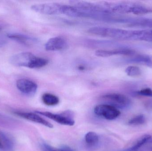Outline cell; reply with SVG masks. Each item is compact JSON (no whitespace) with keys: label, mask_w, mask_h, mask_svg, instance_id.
<instances>
[{"label":"cell","mask_w":152,"mask_h":151,"mask_svg":"<svg viewBox=\"0 0 152 151\" xmlns=\"http://www.w3.org/2000/svg\"><path fill=\"white\" fill-rule=\"evenodd\" d=\"M10 61L13 65L29 68H41L48 63L47 59L38 57L30 52H23L14 55L11 57Z\"/></svg>","instance_id":"cell-1"},{"label":"cell","mask_w":152,"mask_h":151,"mask_svg":"<svg viewBox=\"0 0 152 151\" xmlns=\"http://www.w3.org/2000/svg\"><path fill=\"white\" fill-rule=\"evenodd\" d=\"M88 33L104 37L119 40H133L134 31L104 27H94L89 28Z\"/></svg>","instance_id":"cell-2"},{"label":"cell","mask_w":152,"mask_h":151,"mask_svg":"<svg viewBox=\"0 0 152 151\" xmlns=\"http://www.w3.org/2000/svg\"><path fill=\"white\" fill-rule=\"evenodd\" d=\"M102 98L109 105L117 109H126L129 108L131 105V101L127 97L122 94H107L103 96Z\"/></svg>","instance_id":"cell-3"},{"label":"cell","mask_w":152,"mask_h":151,"mask_svg":"<svg viewBox=\"0 0 152 151\" xmlns=\"http://www.w3.org/2000/svg\"><path fill=\"white\" fill-rule=\"evenodd\" d=\"M36 113L45 116L59 124L68 126H73L75 121L72 117V114L69 111H66L61 114H55L50 112L36 111Z\"/></svg>","instance_id":"cell-4"},{"label":"cell","mask_w":152,"mask_h":151,"mask_svg":"<svg viewBox=\"0 0 152 151\" xmlns=\"http://www.w3.org/2000/svg\"><path fill=\"white\" fill-rule=\"evenodd\" d=\"M94 112L99 117H102L108 120H113L120 115V111L117 108L108 104H102L96 105Z\"/></svg>","instance_id":"cell-5"},{"label":"cell","mask_w":152,"mask_h":151,"mask_svg":"<svg viewBox=\"0 0 152 151\" xmlns=\"http://www.w3.org/2000/svg\"><path fill=\"white\" fill-rule=\"evenodd\" d=\"M61 4L56 3L39 4L31 6L34 11L45 15H57L61 13Z\"/></svg>","instance_id":"cell-6"},{"label":"cell","mask_w":152,"mask_h":151,"mask_svg":"<svg viewBox=\"0 0 152 151\" xmlns=\"http://www.w3.org/2000/svg\"><path fill=\"white\" fill-rule=\"evenodd\" d=\"M18 89L25 95L32 96L37 90V85L34 82L27 79H20L17 82Z\"/></svg>","instance_id":"cell-7"},{"label":"cell","mask_w":152,"mask_h":151,"mask_svg":"<svg viewBox=\"0 0 152 151\" xmlns=\"http://www.w3.org/2000/svg\"><path fill=\"white\" fill-rule=\"evenodd\" d=\"M67 45L66 41L63 37L57 36L50 38L45 44L47 51H57L64 49Z\"/></svg>","instance_id":"cell-8"},{"label":"cell","mask_w":152,"mask_h":151,"mask_svg":"<svg viewBox=\"0 0 152 151\" xmlns=\"http://www.w3.org/2000/svg\"><path fill=\"white\" fill-rule=\"evenodd\" d=\"M15 113L19 117H21V118L26 119L28 120L42 124V125H43L47 127L50 128H53V125L51 123L45 120V119L40 117L39 115H37L36 113H33L19 112H16Z\"/></svg>","instance_id":"cell-9"},{"label":"cell","mask_w":152,"mask_h":151,"mask_svg":"<svg viewBox=\"0 0 152 151\" xmlns=\"http://www.w3.org/2000/svg\"><path fill=\"white\" fill-rule=\"evenodd\" d=\"M134 53L133 50L129 49H118L113 50H99L95 52L96 56L102 57H108L115 55H131Z\"/></svg>","instance_id":"cell-10"},{"label":"cell","mask_w":152,"mask_h":151,"mask_svg":"<svg viewBox=\"0 0 152 151\" xmlns=\"http://www.w3.org/2000/svg\"><path fill=\"white\" fill-rule=\"evenodd\" d=\"M13 148V143L11 139L0 131V150L3 151H12Z\"/></svg>","instance_id":"cell-11"},{"label":"cell","mask_w":152,"mask_h":151,"mask_svg":"<svg viewBox=\"0 0 152 151\" xmlns=\"http://www.w3.org/2000/svg\"><path fill=\"white\" fill-rule=\"evenodd\" d=\"M7 36L10 39L15 40L25 45H29L35 43V39L31 38L27 35L17 33H9Z\"/></svg>","instance_id":"cell-12"},{"label":"cell","mask_w":152,"mask_h":151,"mask_svg":"<svg viewBox=\"0 0 152 151\" xmlns=\"http://www.w3.org/2000/svg\"><path fill=\"white\" fill-rule=\"evenodd\" d=\"M151 136L150 135L145 134L139 137L133 144V146L129 147L125 151H137L145 144L150 141Z\"/></svg>","instance_id":"cell-13"},{"label":"cell","mask_w":152,"mask_h":151,"mask_svg":"<svg viewBox=\"0 0 152 151\" xmlns=\"http://www.w3.org/2000/svg\"><path fill=\"white\" fill-rule=\"evenodd\" d=\"M42 100L45 104L48 106H54L59 103L58 98L50 93H45L42 97Z\"/></svg>","instance_id":"cell-14"},{"label":"cell","mask_w":152,"mask_h":151,"mask_svg":"<svg viewBox=\"0 0 152 151\" xmlns=\"http://www.w3.org/2000/svg\"><path fill=\"white\" fill-rule=\"evenodd\" d=\"M86 143L89 146H94L98 143L99 137L98 135L94 132H89L86 134L85 137Z\"/></svg>","instance_id":"cell-15"},{"label":"cell","mask_w":152,"mask_h":151,"mask_svg":"<svg viewBox=\"0 0 152 151\" xmlns=\"http://www.w3.org/2000/svg\"><path fill=\"white\" fill-rule=\"evenodd\" d=\"M126 74L131 77H138L142 74V70L138 66H128L125 70Z\"/></svg>","instance_id":"cell-16"},{"label":"cell","mask_w":152,"mask_h":151,"mask_svg":"<svg viewBox=\"0 0 152 151\" xmlns=\"http://www.w3.org/2000/svg\"><path fill=\"white\" fill-rule=\"evenodd\" d=\"M133 61L142 63L149 67L152 68V56H141L133 59Z\"/></svg>","instance_id":"cell-17"},{"label":"cell","mask_w":152,"mask_h":151,"mask_svg":"<svg viewBox=\"0 0 152 151\" xmlns=\"http://www.w3.org/2000/svg\"><path fill=\"white\" fill-rule=\"evenodd\" d=\"M41 148L42 151H74L71 148L67 146H63L61 148L58 149L52 147L45 143L41 144Z\"/></svg>","instance_id":"cell-18"},{"label":"cell","mask_w":152,"mask_h":151,"mask_svg":"<svg viewBox=\"0 0 152 151\" xmlns=\"http://www.w3.org/2000/svg\"><path fill=\"white\" fill-rule=\"evenodd\" d=\"M146 121L145 117L142 114L137 115L129 121V125L130 126H140L145 124Z\"/></svg>","instance_id":"cell-19"},{"label":"cell","mask_w":152,"mask_h":151,"mask_svg":"<svg viewBox=\"0 0 152 151\" xmlns=\"http://www.w3.org/2000/svg\"><path fill=\"white\" fill-rule=\"evenodd\" d=\"M137 94L139 95L152 97V90L151 88H145L137 91Z\"/></svg>","instance_id":"cell-20"},{"label":"cell","mask_w":152,"mask_h":151,"mask_svg":"<svg viewBox=\"0 0 152 151\" xmlns=\"http://www.w3.org/2000/svg\"><path fill=\"white\" fill-rule=\"evenodd\" d=\"M146 106L150 109H152V99L148 101L146 104Z\"/></svg>","instance_id":"cell-21"},{"label":"cell","mask_w":152,"mask_h":151,"mask_svg":"<svg viewBox=\"0 0 152 151\" xmlns=\"http://www.w3.org/2000/svg\"><path fill=\"white\" fill-rule=\"evenodd\" d=\"M0 29H1V28H0Z\"/></svg>","instance_id":"cell-22"},{"label":"cell","mask_w":152,"mask_h":151,"mask_svg":"<svg viewBox=\"0 0 152 151\" xmlns=\"http://www.w3.org/2000/svg\"></svg>","instance_id":"cell-23"}]
</instances>
